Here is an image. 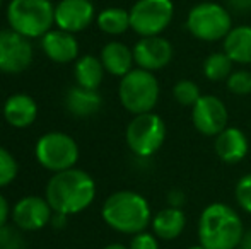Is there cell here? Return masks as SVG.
<instances>
[{
	"label": "cell",
	"mask_w": 251,
	"mask_h": 249,
	"mask_svg": "<svg viewBox=\"0 0 251 249\" xmlns=\"http://www.w3.org/2000/svg\"><path fill=\"white\" fill-rule=\"evenodd\" d=\"M53 212L63 215H75L86 210L96 198V183L93 176L82 169H70L53 173L45 189Z\"/></svg>",
	"instance_id": "cell-1"
},
{
	"label": "cell",
	"mask_w": 251,
	"mask_h": 249,
	"mask_svg": "<svg viewBox=\"0 0 251 249\" xmlns=\"http://www.w3.org/2000/svg\"><path fill=\"white\" fill-rule=\"evenodd\" d=\"M245 236L239 213L226 203L207 205L199 219V241L205 249H236Z\"/></svg>",
	"instance_id": "cell-2"
},
{
	"label": "cell",
	"mask_w": 251,
	"mask_h": 249,
	"mask_svg": "<svg viewBox=\"0 0 251 249\" xmlns=\"http://www.w3.org/2000/svg\"><path fill=\"white\" fill-rule=\"evenodd\" d=\"M101 215L111 229L130 236L146 230L152 222L151 205L146 196L130 189H122L109 195L102 205Z\"/></svg>",
	"instance_id": "cell-3"
},
{
	"label": "cell",
	"mask_w": 251,
	"mask_h": 249,
	"mask_svg": "<svg viewBox=\"0 0 251 249\" xmlns=\"http://www.w3.org/2000/svg\"><path fill=\"white\" fill-rule=\"evenodd\" d=\"M10 29L26 38H43L55 24V5L50 0H10L7 7Z\"/></svg>",
	"instance_id": "cell-4"
},
{
	"label": "cell",
	"mask_w": 251,
	"mask_h": 249,
	"mask_svg": "<svg viewBox=\"0 0 251 249\" xmlns=\"http://www.w3.org/2000/svg\"><path fill=\"white\" fill-rule=\"evenodd\" d=\"M161 94L159 80L154 72L144 68H132L122 77L118 87L120 103L128 113L142 114L155 108Z\"/></svg>",
	"instance_id": "cell-5"
},
{
	"label": "cell",
	"mask_w": 251,
	"mask_h": 249,
	"mask_svg": "<svg viewBox=\"0 0 251 249\" xmlns=\"http://www.w3.org/2000/svg\"><path fill=\"white\" fill-rule=\"evenodd\" d=\"M186 29L197 40L215 43L224 40L232 29V17L221 3L200 2L186 16Z\"/></svg>",
	"instance_id": "cell-6"
},
{
	"label": "cell",
	"mask_w": 251,
	"mask_h": 249,
	"mask_svg": "<svg viewBox=\"0 0 251 249\" xmlns=\"http://www.w3.org/2000/svg\"><path fill=\"white\" fill-rule=\"evenodd\" d=\"M166 135H168V128L164 120L154 111H149V113L135 114L132 118V121L126 126L125 140L128 149L137 157L147 159L161 149Z\"/></svg>",
	"instance_id": "cell-7"
},
{
	"label": "cell",
	"mask_w": 251,
	"mask_h": 249,
	"mask_svg": "<svg viewBox=\"0 0 251 249\" xmlns=\"http://www.w3.org/2000/svg\"><path fill=\"white\" fill-rule=\"evenodd\" d=\"M34 156L45 169L51 173L70 169L79 160V145L70 135L62 132L45 133L34 147Z\"/></svg>",
	"instance_id": "cell-8"
},
{
	"label": "cell",
	"mask_w": 251,
	"mask_h": 249,
	"mask_svg": "<svg viewBox=\"0 0 251 249\" xmlns=\"http://www.w3.org/2000/svg\"><path fill=\"white\" fill-rule=\"evenodd\" d=\"M175 16L173 0H137L130 9V29L140 38L159 36Z\"/></svg>",
	"instance_id": "cell-9"
},
{
	"label": "cell",
	"mask_w": 251,
	"mask_h": 249,
	"mask_svg": "<svg viewBox=\"0 0 251 249\" xmlns=\"http://www.w3.org/2000/svg\"><path fill=\"white\" fill-rule=\"evenodd\" d=\"M33 62V45L29 38L14 29L0 31V72L21 73Z\"/></svg>",
	"instance_id": "cell-10"
},
{
	"label": "cell",
	"mask_w": 251,
	"mask_h": 249,
	"mask_svg": "<svg viewBox=\"0 0 251 249\" xmlns=\"http://www.w3.org/2000/svg\"><path fill=\"white\" fill-rule=\"evenodd\" d=\"M227 106L214 94H201L192 106V123L195 130L205 136H215L227 126Z\"/></svg>",
	"instance_id": "cell-11"
},
{
	"label": "cell",
	"mask_w": 251,
	"mask_h": 249,
	"mask_svg": "<svg viewBox=\"0 0 251 249\" xmlns=\"http://www.w3.org/2000/svg\"><path fill=\"white\" fill-rule=\"evenodd\" d=\"M173 45L166 38L144 36L133 46V60L137 67L149 72H157L168 67L173 60Z\"/></svg>",
	"instance_id": "cell-12"
},
{
	"label": "cell",
	"mask_w": 251,
	"mask_h": 249,
	"mask_svg": "<svg viewBox=\"0 0 251 249\" xmlns=\"http://www.w3.org/2000/svg\"><path fill=\"white\" fill-rule=\"evenodd\" d=\"M53 208L47 198L40 196H24L14 205L12 220L23 230H40L51 222Z\"/></svg>",
	"instance_id": "cell-13"
},
{
	"label": "cell",
	"mask_w": 251,
	"mask_h": 249,
	"mask_svg": "<svg viewBox=\"0 0 251 249\" xmlns=\"http://www.w3.org/2000/svg\"><path fill=\"white\" fill-rule=\"evenodd\" d=\"M94 5L91 0H60L55 5V24L58 29L80 33L94 21Z\"/></svg>",
	"instance_id": "cell-14"
},
{
	"label": "cell",
	"mask_w": 251,
	"mask_h": 249,
	"mask_svg": "<svg viewBox=\"0 0 251 249\" xmlns=\"http://www.w3.org/2000/svg\"><path fill=\"white\" fill-rule=\"evenodd\" d=\"M214 150L217 157L226 164H238L248 156L250 142L246 133L236 126H226L219 135H215Z\"/></svg>",
	"instance_id": "cell-15"
},
{
	"label": "cell",
	"mask_w": 251,
	"mask_h": 249,
	"mask_svg": "<svg viewBox=\"0 0 251 249\" xmlns=\"http://www.w3.org/2000/svg\"><path fill=\"white\" fill-rule=\"evenodd\" d=\"M45 55L55 63H70L79 57V43L74 33L63 29H50L41 38Z\"/></svg>",
	"instance_id": "cell-16"
},
{
	"label": "cell",
	"mask_w": 251,
	"mask_h": 249,
	"mask_svg": "<svg viewBox=\"0 0 251 249\" xmlns=\"http://www.w3.org/2000/svg\"><path fill=\"white\" fill-rule=\"evenodd\" d=\"M38 116V104L27 94H14L3 104V118L14 128H26Z\"/></svg>",
	"instance_id": "cell-17"
},
{
	"label": "cell",
	"mask_w": 251,
	"mask_h": 249,
	"mask_svg": "<svg viewBox=\"0 0 251 249\" xmlns=\"http://www.w3.org/2000/svg\"><path fill=\"white\" fill-rule=\"evenodd\" d=\"M152 230L157 236V239L162 241H175L183 234L186 227V215L181 208L176 206H166L159 210L152 217Z\"/></svg>",
	"instance_id": "cell-18"
},
{
	"label": "cell",
	"mask_w": 251,
	"mask_h": 249,
	"mask_svg": "<svg viewBox=\"0 0 251 249\" xmlns=\"http://www.w3.org/2000/svg\"><path fill=\"white\" fill-rule=\"evenodd\" d=\"M101 62L108 73L122 79L123 75L133 68V50H130L125 43L120 41H109L101 50Z\"/></svg>",
	"instance_id": "cell-19"
},
{
	"label": "cell",
	"mask_w": 251,
	"mask_h": 249,
	"mask_svg": "<svg viewBox=\"0 0 251 249\" xmlns=\"http://www.w3.org/2000/svg\"><path fill=\"white\" fill-rule=\"evenodd\" d=\"M222 51L234 63L250 65L251 63V26H232L227 36L222 40Z\"/></svg>",
	"instance_id": "cell-20"
},
{
	"label": "cell",
	"mask_w": 251,
	"mask_h": 249,
	"mask_svg": "<svg viewBox=\"0 0 251 249\" xmlns=\"http://www.w3.org/2000/svg\"><path fill=\"white\" fill-rule=\"evenodd\" d=\"M65 106L69 113L75 118H89L96 114L101 108V96L98 91L86 87H70L65 96Z\"/></svg>",
	"instance_id": "cell-21"
},
{
	"label": "cell",
	"mask_w": 251,
	"mask_h": 249,
	"mask_svg": "<svg viewBox=\"0 0 251 249\" xmlns=\"http://www.w3.org/2000/svg\"><path fill=\"white\" fill-rule=\"evenodd\" d=\"M74 72H75L77 86L98 91L106 70L102 67L101 58H96L93 55H84L75 62V70Z\"/></svg>",
	"instance_id": "cell-22"
},
{
	"label": "cell",
	"mask_w": 251,
	"mask_h": 249,
	"mask_svg": "<svg viewBox=\"0 0 251 249\" xmlns=\"http://www.w3.org/2000/svg\"><path fill=\"white\" fill-rule=\"evenodd\" d=\"M98 27L109 36H120L130 29V10L108 7L98 16Z\"/></svg>",
	"instance_id": "cell-23"
},
{
	"label": "cell",
	"mask_w": 251,
	"mask_h": 249,
	"mask_svg": "<svg viewBox=\"0 0 251 249\" xmlns=\"http://www.w3.org/2000/svg\"><path fill=\"white\" fill-rule=\"evenodd\" d=\"M232 67H234V62L224 51H217L205 58L201 70L210 82H222V80H227V77L232 73Z\"/></svg>",
	"instance_id": "cell-24"
},
{
	"label": "cell",
	"mask_w": 251,
	"mask_h": 249,
	"mask_svg": "<svg viewBox=\"0 0 251 249\" xmlns=\"http://www.w3.org/2000/svg\"><path fill=\"white\" fill-rule=\"evenodd\" d=\"M201 92H200V87L197 86L193 80L188 79H183L178 80V82L173 86V97L178 104L181 106H190L192 108L197 101L200 99Z\"/></svg>",
	"instance_id": "cell-25"
},
{
	"label": "cell",
	"mask_w": 251,
	"mask_h": 249,
	"mask_svg": "<svg viewBox=\"0 0 251 249\" xmlns=\"http://www.w3.org/2000/svg\"><path fill=\"white\" fill-rule=\"evenodd\" d=\"M226 86L231 94L248 96L251 94V72L250 70H232V73L226 80Z\"/></svg>",
	"instance_id": "cell-26"
},
{
	"label": "cell",
	"mask_w": 251,
	"mask_h": 249,
	"mask_svg": "<svg viewBox=\"0 0 251 249\" xmlns=\"http://www.w3.org/2000/svg\"><path fill=\"white\" fill-rule=\"evenodd\" d=\"M17 160L7 149L0 147V188L10 184L17 176Z\"/></svg>",
	"instance_id": "cell-27"
},
{
	"label": "cell",
	"mask_w": 251,
	"mask_h": 249,
	"mask_svg": "<svg viewBox=\"0 0 251 249\" xmlns=\"http://www.w3.org/2000/svg\"><path fill=\"white\" fill-rule=\"evenodd\" d=\"M234 198L239 208L251 215V173L239 178L234 188Z\"/></svg>",
	"instance_id": "cell-28"
},
{
	"label": "cell",
	"mask_w": 251,
	"mask_h": 249,
	"mask_svg": "<svg viewBox=\"0 0 251 249\" xmlns=\"http://www.w3.org/2000/svg\"><path fill=\"white\" fill-rule=\"evenodd\" d=\"M26 243L21 232L14 227L0 226V249H24Z\"/></svg>",
	"instance_id": "cell-29"
},
{
	"label": "cell",
	"mask_w": 251,
	"mask_h": 249,
	"mask_svg": "<svg viewBox=\"0 0 251 249\" xmlns=\"http://www.w3.org/2000/svg\"><path fill=\"white\" fill-rule=\"evenodd\" d=\"M128 249H159L157 236L142 230V232L135 234V236L132 237Z\"/></svg>",
	"instance_id": "cell-30"
},
{
	"label": "cell",
	"mask_w": 251,
	"mask_h": 249,
	"mask_svg": "<svg viewBox=\"0 0 251 249\" xmlns=\"http://www.w3.org/2000/svg\"><path fill=\"white\" fill-rule=\"evenodd\" d=\"M168 203L169 206H176V208H181L183 203H185V193L181 189H171L168 193Z\"/></svg>",
	"instance_id": "cell-31"
},
{
	"label": "cell",
	"mask_w": 251,
	"mask_h": 249,
	"mask_svg": "<svg viewBox=\"0 0 251 249\" xmlns=\"http://www.w3.org/2000/svg\"><path fill=\"white\" fill-rule=\"evenodd\" d=\"M227 5L236 12H248L251 10V0H226Z\"/></svg>",
	"instance_id": "cell-32"
},
{
	"label": "cell",
	"mask_w": 251,
	"mask_h": 249,
	"mask_svg": "<svg viewBox=\"0 0 251 249\" xmlns=\"http://www.w3.org/2000/svg\"><path fill=\"white\" fill-rule=\"evenodd\" d=\"M9 215H10L9 203H7V200L3 198L2 195H0V226L7 224V219H9Z\"/></svg>",
	"instance_id": "cell-33"
},
{
	"label": "cell",
	"mask_w": 251,
	"mask_h": 249,
	"mask_svg": "<svg viewBox=\"0 0 251 249\" xmlns=\"http://www.w3.org/2000/svg\"><path fill=\"white\" fill-rule=\"evenodd\" d=\"M239 249H251V229L245 232V236H243V239H241V244H239Z\"/></svg>",
	"instance_id": "cell-34"
},
{
	"label": "cell",
	"mask_w": 251,
	"mask_h": 249,
	"mask_svg": "<svg viewBox=\"0 0 251 249\" xmlns=\"http://www.w3.org/2000/svg\"><path fill=\"white\" fill-rule=\"evenodd\" d=\"M102 249H128L126 246H123V244H118V243H115V244H108L106 248H102Z\"/></svg>",
	"instance_id": "cell-35"
},
{
	"label": "cell",
	"mask_w": 251,
	"mask_h": 249,
	"mask_svg": "<svg viewBox=\"0 0 251 249\" xmlns=\"http://www.w3.org/2000/svg\"><path fill=\"white\" fill-rule=\"evenodd\" d=\"M186 249H205L201 244H195V246H190V248H186Z\"/></svg>",
	"instance_id": "cell-36"
},
{
	"label": "cell",
	"mask_w": 251,
	"mask_h": 249,
	"mask_svg": "<svg viewBox=\"0 0 251 249\" xmlns=\"http://www.w3.org/2000/svg\"><path fill=\"white\" fill-rule=\"evenodd\" d=\"M0 9H2V0H0Z\"/></svg>",
	"instance_id": "cell-37"
}]
</instances>
